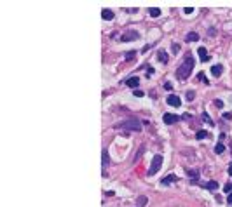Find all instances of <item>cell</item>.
I'll return each mask as SVG.
<instances>
[{"mask_svg": "<svg viewBox=\"0 0 232 207\" xmlns=\"http://www.w3.org/2000/svg\"><path fill=\"white\" fill-rule=\"evenodd\" d=\"M189 176H199V172H197V170H189Z\"/></svg>", "mask_w": 232, "mask_h": 207, "instance_id": "f546056e", "label": "cell"}, {"mask_svg": "<svg viewBox=\"0 0 232 207\" xmlns=\"http://www.w3.org/2000/svg\"><path fill=\"white\" fill-rule=\"evenodd\" d=\"M227 202H229V204H232V191L227 195Z\"/></svg>", "mask_w": 232, "mask_h": 207, "instance_id": "d6a6232c", "label": "cell"}, {"mask_svg": "<svg viewBox=\"0 0 232 207\" xmlns=\"http://www.w3.org/2000/svg\"><path fill=\"white\" fill-rule=\"evenodd\" d=\"M227 172H229V174H231V176H232V162H231V164H229V170H227Z\"/></svg>", "mask_w": 232, "mask_h": 207, "instance_id": "e575fe53", "label": "cell"}, {"mask_svg": "<svg viewBox=\"0 0 232 207\" xmlns=\"http://www.w3.org/2000/svg\"><path fill=\"white\" fill-rule=\"evenodd\" d=\"M164 89H166V91H171V89H173L171 82H166V84H164Z\"/></svg>", "mask_w": 232, "mask_h": 207, "instance_id": "484cf974", "label": "cell"}, {"mask_svg": "<svg viewBox=\"0 0 232 207\" xmlns=\"http://www.w3.org/2000/svg\"><path fill=\"white\" fill-rule=\"evenodd\" d=\"M223 191H225L227 195H229V193H231V191H232V185H231V183H227V185L223 186Z\"/></svg>", "mask_w": 232, "mask_h": 207, "instance_id": "44dd1931", "label": "cell"}, {"mask_svg": "<svg viewBox=\"0 0 232 207\" xmlns=\"http://www.w3.org/2000/svg\"><path fill=\"white\" fill-rule=\"evenodd\" d=\"M202 120H204V122H206L208 125H213V120H211V118H210V115H208V113H206V112L202 113Z\"/></svg>", "mask_w": 232, "mask_h": 207, "instance_id": "d6986e66", "label": "cell"}, {"mask_svg": "<svg viewBox=\"0 0 232 207\" xmlns=\"http://www.w3.org/2000/svg\"><path fill=\"white\" fill-rule=\"evenodd\" d=\"M206 136H208V132H206V131H199L197 134H195V138H197V139H204Z\"/></svg>", "mask_w": 232, "mask_h": 207, "instance_id": "ffe728a7", "label": "cell"}, {"mask_svg": "<svg viewBox=\"0 0 232 207\" xmlns=\"http://www.w3.org/2000/svg\"><path fill=\"white\" fill-rule=\"evenodd\" d=\"M215 106L216 108H223V101L222 99H215Z\"/></svg>", "mask_w": 232, "mask_h": 207, "instance_id": "603a6c76", "label": "cell"}, {"mask_svg": "<svg viewBox=\"0 0 232 207\" xmlns=\"http://www.w3.org/2000/svg\"><path fill=\"white\" fill-rule=\"evenodd\" d=\"M197 52H199V59H201L202 63H208V61H210V56H208V52H206V49H204V47H199V49H197Z\"/></svg>", "mask_w": 232, "mask_h": 207, "instance_id": "ba28073f", "label": "cell"}, {"mask_svg": "<svg viewBox=\"0 0 232 207\" xmlns=\"http://www.w3.org/2000/svg\"><path fill=\"white\" fill-rule=\"evenodd\" d=\"M197 78H199V80H202L204 84H208V80H206V77H204V73H202V72H199V75H197Z\"/></svg>", "mask_w": 232, "mask_h": 207, "instance_id": "d4e9b609", "label": "cell"}, {"mask_svg": "<svg viewBox=\"0 0 232 207\" xmlns=\"http://www.w3.org/2000/svg\"><path fill=\"white\" fill-rule=\"evenodd\" d=\"M171 47H173V52H174V54H176V52H178V51H180V45H178V44H173V45H171Z\"/></svg>", "mask_w": 232, "mask_h": 207, "instance_id": "83f0119b", "label": "cell"}, {"mask_svg": "<svg viewBox=\"0 0 232 207\" xmlns=\"http://www.w3.org/2000/svg\"><path fill=\"white\" fill-rule=\"evenodd\" d=\"M133 94H135L136 97H141V96H145V92H143V91H140V89H135V91H133Z\"/></svg>", "mask_w": 232, "mask_h": 207, "instance_id": "7402d4cb", "label": "cell"}, {"mask_svg": "<svg viewBox=\"0 0 232 207\" xmlns=\"http://www.w3.org/2000/svg\"><path fill=\"white\" fill-rule=\"evenodd\" d=\"M174 181H178V178H176L174 174H169V176H166V178L161 181V185H164V186H166V185H171V183H174Z\"/></svg>", "mask_w": 232, "mask_h": 207, "instance_id": "30bf717a", "label": "cell"}, {"mask_svg": "<svg viewBox=\"0 0 232 207\" xmlns=\"http://www.w3.org/2000/svg\"><path fill=\"white\" fill-rule=\"evenodd\" d=\"M117 129H126V131H141V122L140 120H136V118H129V120H124V122H120V124H117L115 125Z\"/></svg>", "mask_w": 232, "mask_h": 207, "instance_id": "7a4b0ae2", "label": "cell"}, {"mask_svg": "<svg viewBox=\"0 0 232 207\" xmlns=\"http://www.w3.org/2000/svg\"><path fill=\"white\" fill-rule=\"evenodd\" d=\"M166 103H168V105H171V106H174V108H178V106L182 105V101H180V97H178V96H174V94H171V96H169Z\"/></svg>", "mask_w": 232, "mask_h": 207, "instance_id": "52a82bcc", "label": "cell"}, {"mask_svg": "<svg viewBox=\"0 0 232 207\" xmlns=\"http://www.w3.org/2000/svg\"><path fill=\"white\" fill-rule=\"evenodd\" d=\"M101 18L107 19V21L114 19V11H110V9H103V11H101Z\"/></svg>", "mask_w": 232, "mask_h": 207, "instance_id": "8fae6325", "label": "cell"}, {"mask_svg": "<svg viewBox=\"0 0 232 207\" xmlns=\"http://www.w3.org/2000/svg\"><path fill=\"white\" fill-rule=\"evenodd\" d=\"M154 75V70H152V68H148V70H147V77H152Z\"/></svg>", "mask_w": 232, "mask_h": 207, "instance_id": "1f68e13d", "label": "cell"}, {"mask_svg": "<svg viewBox=\"0 0 232 207\" xmlns=\"http://www.w3.org/2000/svg\"><path fill=\"white\" fill-rule=\"evenodd\" d=\"M140 38V35L136 33V32H126L122 37H120V40L122 42H131V40H138Z\"/></svg>", "mask_w": 232, "mask_h": 207, "instance_id": "5b68a950", "label": "cell"}, {"mask_svg": "<svg viewBox=\"0 0 232 207\" xmlns=\"http://www.w3.org/2000/svg\"><path fill=\"white\" fill-rule=\"evenodd\" d=\"M215 151H216L218 155H220V153H223V151H225V145H223V143H218V145L215 146Z\"/></svg>", "mask_w": 232, "mask_h": 207, "instance_id": "ac0fdd59", "label": "cell"}, {"mask_svg": "<svg viewBox=\"0 0 232 207\" xmlns=\"http://www.w3.org/2000/svg\"><path fill=\"white\" fill-rule=\"evenodd\" d=\"M150 47H152V45H145V47H143V49H141V52H147V51H148V49H150Z\"/></svg>", "mask_w": 232, "mask_h": 207, "instance_id": "836d02e7", "label": "cell"}, {"mask_svg": "<svg viewBox=\"0 0 232 207\" xmlns=\"http://www.w3.org/2000/svg\"><path fill=\"white\" fill-rule=\"evenodd\" d=\"M161 165H162V155H155L154 158H152V164H150V167H148V176H154L157 170L161 169Z\"/></svg>", "mask_w": 232, "mask_h": 207, "instance_id": "3957f363", "label": "cell"}, {"mask_svg": "<svg viewBox=\"0 0 232 207\" xmlns=\"http://www.w3.org/2000/svg\"><path fill=\"white\" fill-rule=\"evenodd\" d=\"M192 68H194V59L190 56L185 57V61L178 66V70H176V77H178V80H187L190 73H192Z\"/></svg>", "mask_w": 232, "mask_h": 207, "instance_id": "6da1fadb", "label": "cell"}, {"mask_svg": "<svg viewBox=\"0 0 232 207\" xmlns=\"http://www.w3.org/2000/svg\"><path fill=\"white\" fill-rule=\"evenodd\" d=\"M148 14H150L152 18H159V16H161V9H157V7H152V9H148Z\"/></svg>", "mask_w": 232, "mask_h": 207, "instance_id": "e0dca14e", "label": "cell"}, {"mask_svg": "<svg viewBox=\"0 0 232 207\" xmlns=\"http://www.w3.org/2000/svg\"><path fill=\"white\" fill-rule=\"evenodd\" d=\"M147 202H148V198L143 195V197H138V202H136V207H145L147 206Z\"/></svg>", "mask_w": 232, "mask_h": 207, "instance_id": "9a60e30c", "label": "cell"}, {"mask_svg": "<svg viewBox=\"0 0 232 207\" xmlns=\"http://www.w3.org/2000/svg\"><path fill=\"white\" fill-rule=\"evenodd\" d=\"M223 118H225V120H231V118H232V113H231V112L223 113Z\"/></svg>", "mask_w": 232, "mask_h": 207, "instance_id": "f1b7e54d", "label": "cell"}, {"mask_svg": "<svg viewBox=\"0 0 232 207\" xmlns=\"http://www.w3.org/2000/svg\"><path fill=\"white\" fill-rule=\"evenodd\" d=\"M126 57H128V59H133V57H135V52H126Z\"/></svg>", "mask_w": 232, "mask_h": 207, "instance_id": "4dcf8cb0", "label": "cell"}, {"mask_svg": "<svg viewBox=\"0 0 232 207\" xmlns=\"http://www.w3.org/2000/svg\"><path fill=\"white\" fill-rule=\"evenodd\" d=\"M194 97H195V92H194V91H189V92H187V99H189V101H192Z\"/></svg>", "mask_w": 232, "mask_h": 207, "instance_id": "cb8c5ba5", "label": "cell"}, {"mask_svg": "<svg viewBox=\"0 0 232 207\" xmlns=\"http://www.w3.org/2000/svg\"><path fill=\"white\" fill-rule=\"evenodd\" d=\"M108 164H110V158H108V151L103 150V151H101V165H103V167H107Z\"/></svg>", "mask_w": 232, "mask_h": 207, "instance_id": "7c38bea8", "label": "cell"}, {"mask_svg": "<svg viewBox=\"0 0 232 207\" xmlns=\"http://www.w3.org/2000/svg\"><path fill=\"white\" fill-rule=\"evenodd\" d=\"M157 57H159V61H161V63H164V64H166V63L169 61V56H168V52H164V51H159V52H157Z\"/></svg>", "mask_w": 232, "mask_h": 207, "instance_id": "4fadbf2b", "label": "cell"}, {"mask_svg": "<svg viewBox=\"0 0 232 207\" xmlns=\"http://www.w3.org/2000/svg\"><path fill=\"white\" fill-rule=\"evenodd\" d=\"M187 42H197L199 40V33H194V32H190L189 35H187V38H185Z\"/></svg>", "mask_w": 232, "mask_h": 207, "instance_id": "2e32d148", "label": "cell"}, {"mask_svg": "<svg viewBox=\"0 0 232 207\" xmlns=\"http://www.w3.org/2000/svg\"><path fill=\"white\" fill-rule=\"evenodd\" d=\"M204 188L210 190V191H215V190L218 188V183L216 181H208V183H204Z\"/></svg>", "mask_w": 232, "mask_h": 207, "instance_id": "5bb4252c", "label": "cell"}, {"mask_svg": "<svg viewBox=\"0 0 232 207\" xmlns=\"http://www.w3.org/2000/svg\"><path fill=\"white\" fill-rule=\"evenodd\" d=\"M180 118H182V117H178V115H174V113H164V117H162L164 124H168V125H171V124H176V122H178Z\"/></svg>", "mask_w": 232, "mask_h": 207, "instance_id": "277c9868", "label": "cell"}, {"mask_svg": "<svg viewBox=\"0 0 232 207\" xmlns=\"http://www.w3.org/2000/svg\"><path fill=\"white\" fill-rule=\"evenodd\" d=\"M183 12H185V14H192L194 9H192V7H185V9H183Z\"/></svg>", "mask_w": 232, "mask_h": 207, "instance_id": "4316f807", "label": "cell"}, {"mask_svg": "<svg viewBox=\"0 0 232 207\" xmlns=\"http://www.w3.org/2000/svg\"><path fill=\"white\" fill-rule=\"evenodd\" d=\"M222 72H223V66H222V64H213L211 66V75L213 77H220Z\"/></svg>", "mask_w": 232, "mask_h": 207, "instance_id": "9c48e42d", "label": "cell"}, {"mask_svg": "<svg viewBox=\"0 0 232 207\" xmlns=\"http://www.w3.org/2000/svg\"><path fill=\"white\" fill-rule=\"evenodd\" d=\"M126 85H128L129 89H136V87L140 85V78H138V77H129V78L126 80Z\"/></svg>", "mask_w": 232, "mask_h": 207, "instance_id": "8992f818", "label": "cell"}]
</instances>
